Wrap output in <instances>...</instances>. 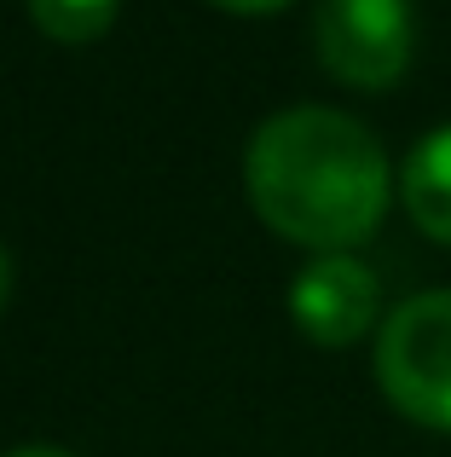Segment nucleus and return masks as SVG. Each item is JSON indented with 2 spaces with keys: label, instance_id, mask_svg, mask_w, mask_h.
I'll use <instances>...</instances> for the list:
<instances>
[{
  "label": "nucleus",
  "instance_id": "f257e3e1",
  "mask_svg": "<svg viewBox=\"0 0 451 457\" xmlns=\"http://www.w3.org/2000/svg\"><path fill=\"white\" fill-rule=\"evenodd\" d=\"M243 179L260 220L318 255L365 244L394 197L388 151L376 145V134L359 116L318 104L260 122L243 156Z\"/></svg>",
  "mask_w": 451,
  "mask_h": 457
},
{
  "label": "nucleus",
  "instance_id": "423d86ee",
  "mask_svg": "<svg viewBox=\"0 0 451 457\" xmlns=\"http://www.w3.org/2000/svg\"><path fill=\"white\" fill-rule=\"evenodd\" d=\"M116 6H122V0H29V18L41 23V35H53V41L87 46L116 23Z\"/></svg>",
  "mask_w": 451,
  "mask_h": 457
},
{
  "label": "nucleus",
  "instance_id": "39448f33",
  "mask_svg": "<svg viewBox=\"0 0 451 457\" xmlns=\"http://www.w3.org/2000/svg\"><path fill=\"white\" fill-rule=\"evenodd\" d=\"M399 197L422 237L451 244V128H434L429 139H417V151L406 156Z\"/></svg>",
  "mask_w": 451,
  "mask_h": 457
},
{
  "label": "nucleus",
  "instance_id": "1a4fd4ad",
  "mask_svg": "<svg viewBox=\"0 0 451 457\" xmlns=\"http://www.w3.org/2000/svg\"><path fill=\"white\" fill-rule=\"evenodd\" d=\"M6 295H12V261H6V249H0V307H6Z\"/></svg>",
  "mask_w": 451,
  "mask_h": 457
},
{
  "label": "nucleus",
  "instance_id": "20e7f679",
  "mask_svg": "<svg viewBox=\"0 0 451 457\" xmlns=\"http://www.w3.org/2000/svg\"><path fill=\"white\" fill-rule=\"evenodd\" d=\"M376 307H382V284L365 261H353L348 249L318 255L313 267L295 278L290 312L307 330V342L318 347H353L365 330H376Z\"/></svg>",
  "mask_w": 451,
  "mask_h": 457
},
{
  "label": "nucleus",
  "instance_id": "6e6552de",
  "mask_svg": "<svg viewBox=\"0 0 451 457\" xmlns=\"http://www.w3.org/2000/svg\"><path fill=\"white\" fill-rule=\"evenodd\" d=\"M0 457H70V452H58V446H18V452H0Z\"/></svg>",
  "mask_w": 451,
  "mask_h": 457
},
{
  "label": "nucleus",
  "instance_id": "f03ea898",
  "mask_svg": "<svg viewBox=\"0 0 451 457\" xmlns=\"http://www.w3.org/2000/svg\"><path fill=\"white\" fill-rule=\"evenodd\" d=\"M376 382L399 417L451 435V290L411 295L382 319Z\"/></svg>",
  "mask_w": 451,
  "mask_h": 457
},
{
  "label": "nucleus",
  "instance_id": "0eeeda50",
  "mask_svg": "<svg viewBox=\"0 0 451 457\" xmlns=\"http://www.w3.org/2000/svg\"><path fill=\"white\" fill-rule=\"evenodd\" d=\"M209 6H220V12H243V18H260V12H278V6H290V0H209Z\"/></svg>",
  "mask_w": 451,
  "mask_h": 457
},
{
  "label": "nucleus",
  "instance_id": "7ed1b4c3",
  "mask_svg": "<svg viewBox=\"0 0 451 457\" xmlns=\"http://www.w3.org/2000/svg\"><path fill=\"white\" fill-rule=\"evenodd\" d=\"M318 64L341 87L382 93L406 76L411 64V0H324L313 23Z\"/></svg>",
  "mask_w": 451,
  "mask_h": 457
}]
</instances>
